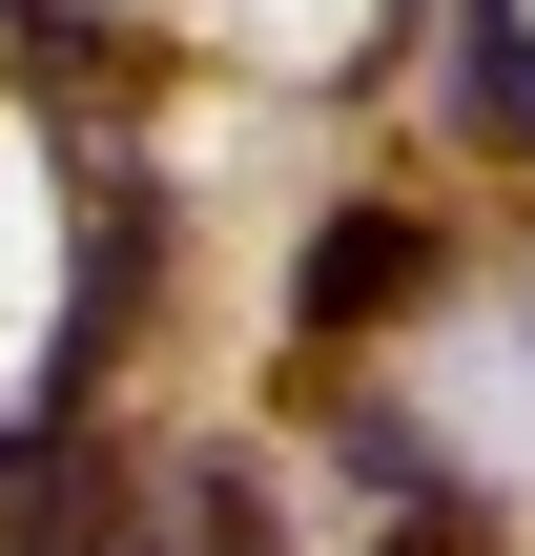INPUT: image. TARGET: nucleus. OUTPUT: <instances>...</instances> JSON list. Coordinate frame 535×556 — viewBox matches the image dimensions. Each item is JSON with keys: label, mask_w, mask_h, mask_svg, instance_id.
Returning <instances> with one entry per match:
<instances>
[{"label": "nucleus", "mask_w": 535, "mask_h": 556, "mask_svg": "<svg viewBox=\"0 0 535 556\" xmlns=\"http://www.w3.org/2000/svg\"><path fill=\"white\" fill-rule=\"evenodd\" d=\"M82 433H103V392H41L0 433V556H82Z\"/></svg>", "instance_id": "nucleus-3"}, {"label": "nucleus", "mask_w": 535, "mask_h": 556, "mask_svg": "<svg viewBox=\"0 0 535 556\" xmlns=\"http://www.w3.org/2000/svg\"><path fill=\"white\" fill-rule=\"evenodd\" d=\"M124 309H144V186H103V206H82V289H62V351H41V392H103Z\"/></svg>", "instance_id": "nucleus-4"}, {"label": "nucleus", "mask_w": 535, "mask_h": 556, "mask_svg": "<svg viewBox=\"0 0 535 556\" xmlns=\"http://www.w3.org/2000/svg\"><path fill=\"white\" fill-rule=\"evenodd\" d=\"M103 556H289V516H268V475H247V454H165V475H144V516H124Z\"/></svg>", "instance_id": "nucleus-2"}, {"label": "nucleus", "mask_w": 535, "mask_h": 556, "mask_svg": "<svg viewBox=\"0 0 535 556\" xmlns=\"http://www.w3.org/2000/svg\"><path fill=\"white\" fill-rule=\"evenodd\" d=\"M454 103H474L495 144H535V21L515 0H454Z\"/></svg>", "instance_id": "nucleus-5"}, {"label": "nucleus", "mask_w": 535, "mask_h": 556, "mask_svg": "<svg viewBox=\"0 0 535 556\" xmlns=\"http://www.w3.org/2000/svg\"><path fill=\"white\" fill-rule=\"evenodd\" d=\"M371 556H495V536H474L454 495H412V516H392V536H371Z\"/></svg>", "instance_id": "nucleus-6"}, {"label": "nucleus", "mask_w": 535, "mask_h": 556, "mask_svg": "<svg viewBox=\"0 0 535 556\" xmlns=\"http://www.w3.org/2000/svg\"><path fill=\"white\" fill-rule=\"evenodd\" d=\"M392 309H433V206H330V248H309V330L351 351V330H392Z\"/></svg>", "instance_id": "nucleus-1"}, {"label": "nucleus", "mask_w": 535, "mask_h": 556, "mask_svg": "<svg viewBox=\"0 0 535 556\" xmlns=\"http://www.w3.org/2000/svg\"><path fill=\"white\" fill-rule=\"evenodd\" d=\"M0 21H41V0H0Z\"/></svg>", "instance_id": "nucleus-7"}]
</instances>
